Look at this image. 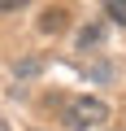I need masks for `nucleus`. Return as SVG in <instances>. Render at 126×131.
Masks as SVG:
<instances>
[{
  "label": "nucleus",
  "instance_id": "7ed1b4c3",
  "mask_svg": "<svg viewBox=\"0 0 126 131\" xmlns=\"http://www.w3.org/2000/svg\"><path fill=\"white\" fill-rule=\"evenodd\" d=\"M104 44V31H100V22H87L83 31H78V52H91V48H100Z\"/></svg>",
  "mask_w": 126,
  "mask_h": 131
},
{
  "label": "nucleus",
  "instance_id": "f03ea898",
  "mask_svg": "<svg viewBox=\"0 0 126 131\" xmlns=\"http://www.w3.org/2000/svg\"><path fill=\"white\" fill-rule=\"evenodd\" d=\"M70 26V9L65 5H48L44 9V18H39V31L44 35H57V31H65Z\"/></svg>",
  "mask_w": 126,
  "mask_h": 131
},
{
  "label": "nucleus",
  "instance_id": "39448f33",
  "mask_svg": "<svg viewBox=\"0 0 126 131\" xmlns=\"http://www.w3.org/2000/svg\"><path fill=\"white\" fill-rule=\"evenodd\" d=\"M13 70H18V74H39V61H35V57H26V61H18V66H13Z\"/></svg>",
  "mask_w": 126,
  "mask_h": 131
},
{
  "label": "nucleus",
  "instance_id": "423d86ee",
  "mask_svg": "<svg viewBox=\"0 0 126 131\" xmlns=\"http://www.w3.org/2000/svg\"><path fill=\"white\" fill-rule=\"evenodd\" d=\"M13 9H22V0H0V13H13Z\"/></svg>",
  "mask_w": 126,
  "mask_h": 131
},
{
  "label": "nucleus",
  "instance_id": "20e7f679",
  "mask_svg": "<svg viewBox=\"0 0 126 131\" xmlns=\"http://www.w3.org/2000/svg\"><path fill=\"white\" fill-rule=\"evenodd\" d=\"M104 13H109L113 22H122V26H126V5H117V0H109V5H104Z\"/></svg>",
  "mask_w": 126,
  "mask_h": 131
},
{
  "label": "nucleus",
  "instance_id": "f257e3e1",
  "mask_svg": "<svg viewBox=\"0 0 126 131\" xmlns=\"http://www.w3.org/2000/svg\"><path fill=\"white\" fill-rule=\"evenodd\" d=\"M100 122H109V105H104L100 96H74V101L65 105V127H70V131H91V127H100Z\"/></svg>",
  "mask_w": 126,
  "mask_h": 131
},
{
  "label": "nucleus",
  "instance_id": "0eeeda50",
  "mask_svg": "<svg viewBox=\"0 0 126 131\" xmlns=\"http://www.w3.org/2000/svg\"><path fill=\"white\" fill-rule=\"evenodd\" d=\"M0 131H9V122H5V118H0Z\"/></svg>",
  "mask_w": 126,
  "mask_h": 131
}]
</instances>
